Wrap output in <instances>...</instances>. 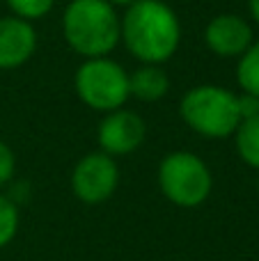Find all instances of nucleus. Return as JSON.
Returning <instances> with one entry per match:
<instances>
[{
  "mask_svg": "<svg viewBox=\"0 0 259 261\" xmlns=\"http://www.w3.org/2000/svg\"><path fill=\"white\" fill-rule=\"evenodd\" d=\"M119 41L142 64H163L177 53L182 23L163 0H136L119 18Z\"/></svg>",
  "mask_w": 259,
  "mask_h": 261,
  "instance_id": "f257e3e1",
  "label": "nucleus"
},
{
  "mask_svg": "<svg viewBox=\"0 0 259 261\" xmlns=\"http://www.w3.org/2000/svg\"><path fill=\"white\" fill-rule=\"evenodd\" d=\"M69 48L83 58H106L119 44V16L106 0H71L62 14Z\"/></svg>",
  "mask_w": 259,
  "mask_h": 261,
  "instance_id": "f03ea898",
  "label": "nucleus"
},
{
  "mask_svg": "<svg viewBox=\"0 0 259 261\" xmlns=\"http://www.w3.org/2000/svg\"><path fill=\"white\" fill-rule=\"evenodd\" d=\"M179 115L197 135L223 140L234 135L241 124L239 94L218 85H197L179 101Z\"/></svg>",
  "mask_w": 259,
  "mask_h": 261,
  "instance_id": "7ed1b4c3",
  "label": "nucleus"
},
{
  "mask_svg": "<svg viewBox=\"0 0 259 261\" xmlns=\"http://www.w3.org/2000/svg\"><path fill=\"white\" fill-rule=\"evenodd\" d=\"M159 188L174 206L197 208L214 188L211 170L191 151H172L159 165Z\"/></svg>",
  "mask_w": 259,
  "mask_h": 261,
  "instance_id": "20e7f679",
  "label": "nucleus"
},
{
  "mask_svg": "<svg viewBox=\"0 0 259 261\" xmlns=\"http://www.w3.org/2000/svg\"><path fill=\"white\" fill-rule=\"evenodd\" d=\"M76 94L87 108L99 113H113L124 108L128 92V73L122 64L108 58H90L78 67L76 78Z\"/></svg>",
  "mask_w": 259,
  "mask_h": 261,
  "instance_id": "39448f33",
  "label": "nucleus"
},
{
  "mask_svg": "<svg viewBox=\"0 0 259 261\" xmlns=\"http://www.w3.org/2000/svg\"><path fill=\"white\" fill-rule=\"evenodd\" d=\"M119 184V167L113 156L92 151L76 163L71 172V190L83 204H103Z\"/></svg>",
  "mask_w": 259,
  "mask_h": 261,
  "instance_id": "423d86ee",
  "label": "nucleus"
},
{
  "mask_svg": "<svg viewBox=\"0 0 259 261\" xmlns=\"http://www.w3.org/2000/svg\"><path fill=\"white\" fill-rule=\"evenodd\" d=\"M147 135V124L138 113L126 108H117L113 113H106L99 124V147L108 156H126L140 149Z\"/></svg>",
  "mask_w": 259,
  "mask_h": 261,
  "instance_id": "0eeeda50",
  "label": "nucleus"
},
{
  "mask_svg": "<svg viewBox=\"0 0 259 261\" xmlns=\"http://www.w3.org/2000/svg\"><path fill=\"white\" fill-rule=\"evenodd\" d=\"M204 44L218 58H241L255 44V32L239 14H218L206 23Z\"/></svg>",
  "mask_w": 259,
  "mask_h": 261,
  "instance_id": "6e6552de",
  "label": "nucleus"
},
{
  "mask_svg": "<svg viewBox=\"0 0 259 261\" xmlns=\"http://www.w3.org/2000/svg\"><path fill=\"white\" fill-rule=\"evenodd\" d=\"M37 50V32L30 21L18 16L0 18V69L25 64Z\"/></svg>",
  "mask_w": 259,
  "mask_h": 261,
  "instance_id": "1a4fd4ad",
  "label": "nucleus"
},
{
  "mask_svg": "<svg viewBox=\"0 0 259 261\" xmlns=\"http://www.w3.org/2000/svg\"><path fill=\"white\" fill-rule=\"evenodd\" d=\"M170 90V78L161 69V64H142L133 73H128V92L133 99L154 103L161 101Z\"/></svg>",
  "mask_w": 259,
  "mask_h": 261,
  "instance_id": "9d476101",
  "label": "nucleus"
},
{
  "mask_svg": "<svg viewBox=\"0 0 259 261\" xmlns=\"http://www.w3.org/2000/svg\"><path fill=\"white\" fill-rule=\"evenodd\" d=\"M234 142H237V151L241 161L259 172V115L241 119L239 128L234 130Z\"/></svg>",
  "mask_w": 259,
  "mask_h": 261,
  "instance_id": "9b49d317",
  "label": "nucleus"
},
{
  "mask_svg": "<svg viewBox=\"0 0 259 261\" xmlns=\"http://www.w3.org/2000/svg\"><path fill=\"white\" fill-rule=\"evenodd\" d=\"M237 81H239V87L243 90V94H252L259 99V41H255L239 58Z\"/></svg>",
  "mask_w": 259,
  "mask_h": 261,
  "instance_id": "f8f14e48",
  "label": "nucleus"
},
{
  "mask_svg": "<svg viewBox=\"0 0 259 261\" xmlns=\"http://www.w3.org/2000/svg\"><path fill=\"white\" fill-rule=\"evenodd\" d=\"M18 231V204L0 193V248L9 245Z\"/></svg>",
  "mask_w": 259,
  "mask_h": 261,
  "instance_id": "ddd939ff",
  "label": "nucleus"
},
{
  "mask_svg": "<svg viewBox=\"0 0 259 261\" xmlns=\"http://www.w3.org/2000/svg\"><path fill=\"white\" fill-rule=\"evenodd\" d=\"M9 5V9L14 12V16L25 18V21H35L41 18L53 9L55 0H5Z\"/></svg>",
  "mask_w": 259,
  "mask_h": 261,
  "instance_id": "4468645a",
  "label": "nucleus"
},
{
  "mask_svg": "<svg viewBox=\"0 0 259 261\" xmlns=\"http://www.w3.org/2000/svg\"><path fill=\"white\" fill-rule=\"evenodd\" d=\"M14 170H16V158H14L12 149L0 140V188L12 181Z\"/></svg>",
  "mask_w": 259,
  "mask_h": 261,
  "instance_id": "2eb2a0df",
  "label": "nucleus"
},
{
  "mask_svg": "<svg viewBox=\"0 0 259 261\" xmlns=\"http://www.w3.org/2000/svg\"><path fill=\"white\" fill-rule=\"evenodd\" d=\"M239 110H241V119L257 117L259 115V99L252 94H241L239 96Z\"/></svg>",
  "mask_w": 259,
  "mask_h": 261,
  "instance_id": "dca6fc26",
  "label": "nucleus"
},
{
  "mask_svg": "<svg viewBox=\"0 0 259 261\" xmlns=\"http://www.w3.org/2000/svg\"><path fill=\"white\" fill-rule=\"evenodd\" d=\"M248 9H250L252 21L259 25V0H248Z\"/></svg>",
  "mask_w": 259,
  "mask_h": 261,
  "instance_id": "f3484780",
  "label": "nucleus"
},
{
  "mask_svg": "<svg viewBox=\"0 0 259 261\" xmlns=\"http://www.w3.org/2000/svg\"><path fill=\"white\" fill-rule=\"evenodd\" d=\"M106 3H110L115 7V5H122V7H128L131 3H136V0H106Z\"/></svg>",
  "mask_w": 259,
  "mask_h": 261,
  "instance_id": "a211bd4d",
  "label": "nucleus"
},
{
  "mask_svg": "<svg viewBox=\"0 0 259 261\" xmlns=\"http://www.w3.org/2000/svg\"><path fill=\"white\" fill-rule=\"evenodd\" d=\"M257 186H259V181H257Z\"/></svg>",
  "mask_w": 259,
  "mask_h": 261,
  "instance_id": "6ab92c4d",
  "label": "nucleus"
}]
</instances>
